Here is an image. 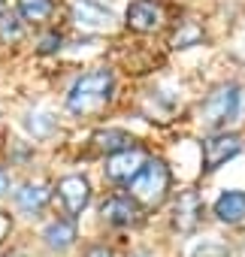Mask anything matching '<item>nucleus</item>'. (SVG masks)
Segmentation results:
<instances>
[{
    "label": "nucleus",
    "instance_id": "16",
    "mask_svg": "<svg viewBox=\"0 0 245 257\" xmlns=\"http://www.w3.org/2000/svg\"><path fill=\"white\" fill-rule=\"evenodd\" d=\"M52 10H55L52 0H19V16H22L25 22H34V25L49 22Z\"/></svg>",
    "mask_w": 245,
    "mask_h": 257
},
{
    "label": "nucleus",
    "instance_id": "2",
    "mask_svg": "<svg viewBox=\"0 0 245 257\" xmlns=\"http://www.w3.org/2000/svg\"><path fill=\"white\" fill-rule=\"evenodd\" d=\"M128 191H131V200L137 206H146V209H158L164 200H167V191H170V170L164 161H146L140 167V173L128 182Z\"/></svg>",
    "mask_w": 245,
    "mask_h": 257
},
{
    "label": "nucleus",
    "instance_id": "5",
    "mask_svg": "<svg viewBox=\"0 0 245 257\" xmlns=\"http://www.w3.org/2000/svg\"><path fill=\"white\" fill-rule=\"evenodd\" d=\"M203 218V200L197 191H182L173 206V227L179 233H194Z\"/></svg>",
    "mask_w": 245,
    "mask_h": 257
},
{
    "label": "nucleus",
    "instance_id": "19",
    "mask_svg": "<svg viewBox=\"0 0 245 257\" xmlns=\"http://www.w3.org/2000/svg\"><path fill=\"white\" fill-rule=\"evenodd\" d=\"M13 230V218L10 215H4V212H0V242H4L7 239V233Z\"/></svg>",
    "mask_w": 245,
    "mask_h": 257
},
{
    "label": "nucleus",
    "instance_id": "15",
    "mask_svg": "<svg viewBox=\"0 0 245 257\" xmlns=\"http://www.w3.org/2000/svg\"><path fill=\"white\" fill-rule=\"evenodd\" d=\"M22 37H25V25H22L19 13L4 10V13H0V43H4V46H16Z\"/></svg>",
    "mask_w": 245,
    "mask_h": 257
},
{
    "label": "nucleus",
    "instance_id": "7",
    "mask_svg": "<svg viewBox=\"0 0 245 257\" xmlns=\"http://www.w3.org/2000/svg\"><path fill=\"white\" fill-rule=\"evenodd\" d=\"M58 197H61L64 209L76 218V215L88 206V200H91V185H88V179H82V176H67V179L58 182Z\"/></svg>",
    "mask_w": 245,
    "mask_h": 257
},
{
    "label": "nucleus",
    "instance_id": "14",
    "mask_svg": "<svg viewBox=\"0 0 245 257\" xmlns=\"http://www.w3.org/2000/svg\"><path fill=\"white\" fill-rule=\"evenodd\" d=\"M49 197H52V194H49V188H46V185H40V182H37V185H34V182H28V185L16 194V203H19V209H22V212H40V209L49 203Z\"/></svg>",
    "mask_w": 245,
    "mask_h": 257
},
{
    "label": "nucleus",
    "instance_id": "10",
    "mask_svg": "<svg viewBox=\"0 0 245 257\" xmlns=\"http://www.w3.org/2000/svg\"><path fill=\"white\" fill-rule=\"evenodd\" d=\"M100 215H103L109 224H115V227H128V224H134V221L140 218V206H137L131 197H109V200L103 203Z\"/></svg>",
    "mask_w": 245,
    "mask_h": 257
},
{
    "label": "nucleus",
    "instance_id": "12",
    "mask_svg": "<svg viewBox=\"0 0 245 257\" xmlns=\"http://www.w3.org/2000/svg\"><path fill=\"white\" fill-rule=\"evenodd\" d=\"M94 149H97V152H106V155H115V152L134 149V137H131L128 131L109 127V131H100V134L94 137Z\"/></svg>",
    "mask_w": 245,
    "mask_h": 257
},
{
    "label": "nucleus",
    "instance_id": "17",
    "mask_svg": "<svg viewBox=\"0 0 245 257\" xmlns=\"http://www.w3.org/2000/svg\"><path fill=\"white\" fill-rule=\"evenodd\" d=\"M61 43H64V37L55 31V34H49V37H43V40H40V52H43V55L58 52V49H61Z\"/></svg>",
    "mask_w": 245,
    "mask_h": 257
},
{
    "label": "nucleus",
    "instance_id": "20",
    "mask_svg": "<svg viewBox=\"0 0 245 257\" xmlns=\"http://www.w3.org/2000/svg\"><path fill=\"white\" fill-rule=\"evenodd\" d=\"M7 188H10V176H7V173H4V170H0V194H4V191H7Z\"/></svg>",
    "mask_w": 245,
    "mask_h": 257
},
{
    "label": "nucleus",
    "instance_id": "9",
    "mask_svg": "<svg viewBox=\"0 0 245 257\" xmlns=\"http://www.w3.org/2000/svg\"><path fill=\"white\" fill-rule=\"evenodd\" d=\"M73 22H76L79 28H85V31H97V34H103V31H112L115 16H112L109 10L91 4V0H82V4L73 7Z\"/></svg>",
    "mask_w": 245,
    "mask_h": 257
},
{
    "label": "nucleus",
    "instance_id": "6",
    "mask_svg": "<svg viewBox=\"0 0 245 257\" xmlns=\"http://www.w3.org/2000/svg\"><path fill=\"white\" fill-rule=\"evenodd\" d=\"M164 25V10L155 0H134L128 7V28L137 34H152Z\"/></svg>",
    "mask_w": 245,
    "mask_h": 257
},
{
    "label": "nucleus",
    "instance_id": "3",
    "mask_svg": "<svg viewBox=\"0 0 245 257\" xmlns=\"http://www.w3.org/2000/svg\"><path fill=\"white\" fill-rule=\"evenodd\" d=\"M239 109H242V94L236 85H221L215 88L203 106H200V118L206 127H212V131H218V127H227L230 121L239 118Z\"/></svg>",
    "mask_w": 245,
    "mask_h": 257
},
{
    "label": "nucleus",
    "instance_id": "1",
    "mask_svg": "<svg viewBox=\"0 0 245 257\" xmlns=\"http://www.w3.org/2000/svg\"><path fill=\"white\" fill-rule=\"evenodd\" d=\"M112 97V73L109 70H91L79 76L67 94V109L73 115H94L100 112Z\"/></svg>",
    "mask_w": 245,
    "mask_h": 257
},
{
    "label": "nucleus",
    "instance_id": "13",
    "mask_svg": "<svg viewBox=\"0 0 245 257\" xmlns=\"http://www.w3.org/2000/svg\"><path fill=\"white\" fill-rule=\"evenodd\" d=\"M43 239L52 251H67L76 242V227H73V221H55V224L46 227Z\"/></svg>",
    "mask_w": 245,
    "mask_h": 257
},
{
    "label": "nucleus",
    "instance_id": "8",
    "mask_svg": "<svg viewBox=\"0 0 245 257\" xmlns=\"http://www.w3.org/2000/svg\"><path fill=\"white\" fill-rule=\"evenodd\" d=\"M143 164H146V155H143L140 149L115 152V155H109V161H106V176H109L112 182H131V179L140 173Z\"/></svg>",
    "mask_w": 245,
    "mask_h": 257
},
{
    "label": "nucleus",
    "instance_id": "18",
    "mask_svg": "<svg viewBox=\"0 0 245 257\" xmlns=\"http://www.w3.org/2000/svg\"><path fill=\"white\" fill-rule=\"evenodd\" d=\"M85 257H118V254H115L112 248H106V245H97V248H91Z\"/></svg>",
    "mask_w": 245,
    "mask_h": 257
},
{
    "label": "nucleus",
    "instance_id": "4",
    "mask_svg": "<svg viewBox=\"0 0 245 257\" xmlns=\"http://www.w3.org/2000/svg\"><path fill=\"white\" fill-rule=\"evenodd\" d=\"M239 149H242V143H239L236 134H212V137H206L203 140V170L212 173V170L224 167L230 158L239 155Z\"/></svg>",
    "mask_w": 245,
    "mask_h": 257
},
{
    "label": "nucleus",
    "instance_id": "11",
    "mask_svg": "<svg viewBox=\"0 0 245 257\" xmlns=\"http://www.w3.org/2000/svg\"><path fill=\"white\" fill-rule=\"evenodd\" d=\"M215 215L224 224H239L245 221V191H224L215 200Z\"/></svg>",
    "mask_w": 245,
    "mask_h": 257
}]
</instances>
